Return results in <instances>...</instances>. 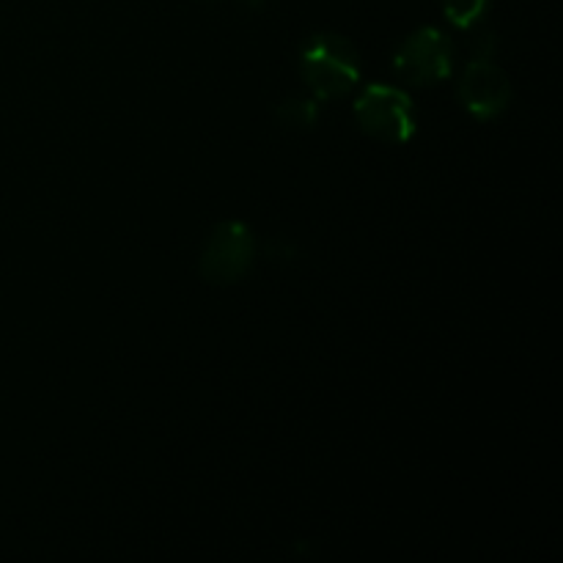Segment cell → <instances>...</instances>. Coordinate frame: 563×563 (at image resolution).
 <instances>
[{"label":"cell","instance_id":"cell-8","mask_svg":"<svg viewBox=\"0 0 563 563\" xmlns=\"http://www.w3.org/2000/svg\"><path fill=\"white\" fill-rule=\"evenodd\" d=\"M495 49V36L489 31H482L473 36V58H489Z\"/></svg>","mask_w":563,"mask_h":563},{"label":"cell","instance_id":"cell-9","mask_svg":"<svg viewBox=\"0 0 563 563\" xmlns=\"http://www.w3.org/2000/svg\"><path fill=\"white\" fill-rule=\"evenodd\" d=\"M242 3H247L251 9H264V3H267V0H242Z\"/></svg>","mask_w":563,"mask_h":563},{"label":"cell","instance_id":"cell-5","mask_svg":"<svg viewBox=\"0 0 563 563\" xmlns=\"http://www.w3.org/2000/svg\"><path fill=\"white\" fill-rule=\"evenodd\" d=\"M456 93H460V102L465 104L467 113L487 121L509 108L511 82L506 71L489 58H473L467 69L462 71Z\"/></svg>","mask_w":563,"mask_h":563},{"label":"cell","instance_id":"cell-7","mask_svg":"<svg viewBox=\"0 0 563 563\" xmlns=\"http://www.w3.org/2000/svg\"><path fill=\"white\" fill-rule=\"evenodd\" d=\"M487 5H489V0H443V14L451 25L467 31V27H473L482 22Z\"/></svg>","mask_w":563,"mask_h":563},{"label":"cell","instance_id":"cell-1","mask_svg":"<svg viewBox=\"0 0 563 563\" xmlns=\"http://www.w3.org/2000/svg\"><path fill=\"white\" fill-rule=\"evenodd\" d=\"M361 55L355 44L339 33H313L302 44L300 75L319 102L346 97L361 80Z\"/></svg>","mask_w":563,"mask_h":563},{"label":"cell","instance_id":"cell-4","mask_svg":"<svg viewBox=\"0 0 563 563\" xmlns=\"http://www.w3.org/2000/svg\"><path fill=\"white\" fill-rule=\"evenodd\" d=\"M394 69L410 86H432L454 71V44L438 27H418L394 55Z\"/></svg>","mask_w":563,"mask_h":563},{"label":"cell","instance_id":"cell-3","mask_svg":"<svg viewBox=\"0 0 563 563\" xmlns=\"http://www.w3.org/2000/svg\"><path fill=\"white\" fill-rule=\"evenodd\" d=\"M253 258H256V240L251 229L240 220H225L209 234L198 269L207 284L229 286L251 269Z\"/></svg>","mask_w":563,"mask_h":563},{"label":"cell","instance_id":"cell-2","mask_svg":"<svg viewBox=\"0 0 563 563\" xmlns=\"http://www.w3.org/2000/svg\"><path fill=\"white\" fill-rule=\"evenodd\" d=\"M355 115L368 137L383 143H407L416 135V108L410 97L394 86H368L357 97Z\"/></svg>","mask_w":563,"mask_h":563},{"label":"cell","instance_id":"cell-6","mask_svg":"<svg viewBox=\"0 0 563 563\" xmlns=\"http://www.w3.org/2000/svg\"><path fill=\"white\" fill-rule=\"evenodd\" d=\"M319 99H284V102L275 108L278 121H284V126L291 130H311L319 121Z\"/></svg>","mask_w":563,"mask_h":563}]
</instances>
